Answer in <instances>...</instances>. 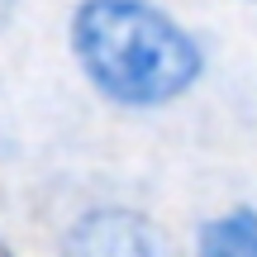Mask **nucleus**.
Returning <instances> with one entry per match:
<instances>
[{
  "label": "nucleus",
  "mask_w": 257,
  "mask_h": 257,
  "mask_svg": "<svg viewBox=\"0 0 257 257\" xmlns=\"http://www.w3.org/2000/svg\"><path fill=\"white\" fill-rule=\"evenodd\" d=\"M15 15H19V0H0V34L15 24Z\"/></svg>",
  "instance_id": "nucleus-4"
},
{
  "label": "nucleus",
  "mask_w": 257,
  "mask_h": 257,
  "mask_svg": "<svg viewBox=\"0 0 257 257\" xmlns=\"http://www.w3.org/2000/svg\"><path fill=\"white\" fill-rule=\"evenodd\" d=\"M53 257H191V248L143 205L95 200L57 229Z\"/></svg>",
  "instance_id": "nucleus-2"
},
{
  "label": "nucleus",
  "mask_w": 257,
  "mask_h": 257,
  "mask_svg": "<svg viewBox=\"0 0 257 257\" xmlns=\"http://www.w3.org/2000/svg\"><path fill=\"white\" fill-rule=\"evenodd\" d=\"M62 48L76 81L119 114H167L210 76V43L167 0H72Z\"/></svg>",
  "instance_id": "nucleus-1"
},
{
  "label": "nucleus",
  "mask_w": 257,
  "mask_h": 257,
  "mask_svg": "<svg viewBox=\"0 0 257 257\" xmlns=\"http://www.w3.org/2000/svg\"><path fill=\"white\" fill-rule=\"evenodd\" d=\"M0 257H24V252H19V248H15V243H10V238H5V233H0Z\"/></svg>",
  "instance_id": "nucleus-5"
},
{
  "label": "nucleus",
  "mask_w": 257,
  "mask_h": 257,
  "mask_svg": "<svg viewBox=\"0 0 257 257\" xmlns=\"http://www.w3.org/2000/svg\"><path fill=\"white\" fill-rule=\"evenodd\" d=\"M233 5H243V10H257V0H233Z\"/></svg>",
  "instance_id": "nucleus-6"
},
{
  "label": "nucleus",
  "mask_w": 257,
  "mask_h": 257,
  "mask_svg": "<svg viewBox=\"0 0 257 257\" xmlns=\"http://www.w3.org/2000/svg\"><path fill=\"white\" fill-rule=\"evenodd\" d=\"M191 257H257V205L238 200L210 210L186 238Z\"/></svg>",
  "instance_id": "nucleus-3"
}]
</instances>
